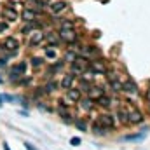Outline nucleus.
Listing matches in <instances>:
<instances>
[{
    "instance_id": "nucleus-19",
    "label": "nucleus",
    "mask_w": 150,
    "mask_h": 150,
    "mask_svg": "<svg viewBox=\"0 0 150 150\" xmlns=\"http://www.w3.org/2000/svg\"><path fill=\"white\" fill-rule=\"evenodd\" d=\"M79 101H80V100H79ZM80 108H82V110H86V112H87V110H91V108H93V100H91V98L82 100V101H80Z\"/></svg>"
},
{
    "instance_id": "nucleus-9",
    "label": "nucleus",
    "mask_w": 150,
    "mask_h": 150,
    "mask_svg": "<svg viewBox=\"0 0 150 150\" xmlns=\"http://www.w3.org/2000/svg\"><path fill=\"white\" fill-rule=\"evenodd\" d=\"M65 9H67V2H63V0H58V2L51 4V11H52L54 14H59V12H63Z\"/></svg>"
},
{
    "instance_id": "nucleus-6",
    "label": "nucleus",
    "mask_w": 150,
    "mask_h": 150,
    "mask_svg": "<svg viewBox=\"0 0 150 150\" xmlns=\"http://www.w3.org/2000/svg\"><path fill=\"white\" fill-rule=\"evenodd\" d=\"M25 70H26V63H18V65H14V67L11 68V77L16 80V79H18V74L23 75Z\"/></svg>"
},
{
    "instance_id": "nucleus-17",
    "label": "nucleus",
    "mask_w": 150,
    "mask_h": 150,
    "mask_svg": "<svg viewBox=\"0 0 150 150\" xmlns=\"http://www.w3.org/2000/svg\"><path fill=\"white\" fill-rule=\"evenodd\" d=\"M74 77L75 75H65V79L61 80V87H65V89H68V87H72V82H74Z\"/></svg>"
},
{
    "instance_id": "nucleus-35",
    "label": "nucleus",
    "mask_w": 150,
    "mask_h": 150,
    "mask_svg": "<svg viewBox=\"0 0 150 150\" xmlns=\"http://www.w3.org/2000/svg\"><path fill=\"white\" fill-rule=\"evenodd\" d=\"M4 150H11V147H9V143H7V142L4 143Z\"/></svg>"
},
{
    "instance_id": "nucleus-12",
    "label": "nucleus",
    "mask_w": 150,
    "mask_h": 150,
    "mask_svg": "<svg viewBox=\"0 0 150 150\" xmlns=\"http://www.w3.org/2000/svg\"><path fill=\"white\" fill-rule=\"evenodd\" d=\"M96 101H98V105L103 107V108H108V107L112 105V100H110L108 96H103V94H101L100 98H96Z\"/></svg>"
},
{
    "instance_id": "nucleus-20",
    "label": "nucleus",
    "mask_w": 150,
    "mask_h": 150,
    "mask_svg": "<svg viewBox=\"0 0 150 150\" xmlns=\"http://www.w3.org/2000/svg\"><path fill=\"white\" fill-rule=\"evenodd\" d=\"M58 110H59V115H61V117H65V119L68 120V117H70V113H68V108H67L65 105H61V103H59V107H58Z\"/></svg>"
},
{
    "instance_id": "nucleus-1",
    "label": "nucleus",
    "mask_w": 150,
    "mask_h": 150,
    "mask_svg": "<svg viewBox=\"0 0 150 150\" xmlns=\"http://www.w3.org/2000/svg\"><path fill=\"white\" fill-rule=\"evenodd\" d=\"M87 67H89V70H91L93 74H96V75H103L107 72V65H105L103 59H94V61H91Z\"/></svg>"
},
{
    "instance_id": "nucleus-16",
    "label": "nucleus",
    "mask_w": 150,
    "mask_h": 150,
    "mask_svg": "<svg viewBox=\"0 0 150 150\" xmlns=\"http://www.w3.org/2000/svg\"><path fill=\"white\" fill-rule=\"evenodd\" d=\"M93 131H94L96 134H105V133H107V127H105L103 124H100V122L96 120V122L93 124Z\"/></svg>"
},
{
    "instance_id": "nucleus-3",
    "label": "nucleus",
    "mask_w": 150,
    "mask_h": 150,
    "mask_svg": "<svg viewBox=\"0 0 150 150\" xmlns=\"http://www.w3.org/2000/svg\"><path fill=\"white\" fill-rule=\"evenodd\" d=\"M142 120H143V113L140 112L138 108L131 107L127 110V124H140Z\"/></svg>"
},
{
    "instance_id": "nucleus-27",
    "label": "nucleus",
    "mask_w": 150,
    "mask_h": 150,
    "mask_svg": "<svg viewBox=\"0 0 150 150\" xmlns=\"http://www.w3.org/2000/svg\"><path fill=\"white\" fill-rule=\"evenodd\" d=\"M35 26H38L37 23H30L28 26H25V28H23V33H28V32H30L32 28H35Z\"/></svg>"
},
{
    "instance_id": "nucleus-5",
    "label": "nucleus",
    "mask_w": 150,
    "mask_h": 150,
    "mask_svg": "<svg viewBox=\"0 0 150 150\" xmlns=\"http://www.w3.org/2000/svg\"><path fill=\"white\" fill-rule=\"evenodd\" d=\"M98 122L103 124L107 129L113 127V117L112 115H108V113H101V115H98Z\"/></svg>"
},
{
    "instance_id": "nucleus-10",
    "label": "nucleus",
    "mask_w": 150,
    "mask_h": 150,
    "mask_svg": "<svg viewBox=\"0 0 150 150\" xmlns=\"http://www.w3.org/2000/svg\"><path fill=\"white\" fill-rule=\"evenodd\" d=\"M67 98L70 100V101H79L80 100V89H70L68 87V93H67Z\"/></svg>"
},
{
    "instance_id": "nucleus-28",
    "label": "nucleus",
    "mask_w": 150,
    "mask_h": 150,
    "mask_svg": "<svg viewBox=\"0 0 150 150\" xmlns=\"http://www.w3.org/2000/svg\"><path fill=\"white\" fill-rule=\"evenodd\" d=\"M32 65H33L35 68L40 67V65H42V58H33V59H32Z\"/></svg>"
},
{
    "instance_id": "nucleus-11",
    "label": "nucleus",
    "mask_w": 150,
    "mask_h": 150,
    "mask_svg": "<svg viewBox=\"0 0 150 150\" xmlns=\"http://www.w3.org/2000/svg\"><path fill=\"white\" fill-rule=\"evenodd\" d=\"M42 40H44V33H42V32H35V33L30 37V45L35 47V45H38Z\"/></svg>"
},
{
    "instance_id": "nucleus-2",
    "label": "nucleus",
    "mask_w": 150,
    "mask_h": 150,
    "mask_svg": "<svg viewBox=\"0 0 150 150\" xmlns=\"http://www.w3.org/2000/svg\"><path fill=\"white\" fill-rule=\"evenodd\" d=\"M87 61L84 59V58H75L74 61H72V72H74L75 75H80L86 72V68H87Z\"/></svg>"
},
{
    "instance_id": "nucleus-29",
    "label": "nucleus",
    "mask_w": 150,
    "mask_h": 150,
    "mask_svg": "<svg viewBox=\"0 0 150 150\" xmlns=\"http://www.w3.org/2000/svg\"><path fill=\"white\" fill-rule=\"evenodd\" d=\"M70 145L79 147V145H80V138H72V140H70Z\"/></svg>"
},
{
    "instance_id": "nucleus-18",
    "label": "nucleus",
    "mask_w": 150,
    "mask_h": 150,
    "mask_svg": "<svg viewBox=\"0 0 150 150\" xmlns=\"http://www.w3.org/2000/svg\"><path fill=\"white\" fill-rule=\"evenodd\" d=\"M103 94V87H100V86H96V87H93L91 89V93H89V98L93 100V98H100Z\"/></svg>"
},
{
    "instance_id": "nucleus-15",
    "label": "nucleus",
    "mask_w": 150,
    "mask_h": 150,
    "mask_svg": "<svg viewBox=\"0 0 150 150\" xmlns=\"http://www.w3.org/2000/svg\"><path fill=\"white\" fill-rule=\"evenodd\" d=\"M37 14H40L38 11H32V9H25V11H23V19H25V21H32V18H35Z\"/></svg>"
},
{
    "instance_id": "nucleus-22",
    "label": "nucleus",
    "mask_w": 150,
    "mask_h": 150,
    "mask_svg": "<svg viewBox=\"0 0 150 150\" xmlns=\"http://www.w3.org/2000/svg\"><path fill=\"white\" fill-rule=\"evenodd\" d=\"M54 87H56V84H54V82H49V84L44 87V93H52V91H54Z\"/></svg>"
},
{
    "instance_id": "nucleus-32",
    "label": "nucleus",
    "mask_w": 150,
    "mask_h": 150,
    "mask_svg": "<svg viewBox=\"0 0 150 150\" xmlns=\"http://www.w3.org/2000/svg\"><path fill=\"white\" fill-rule=\"evenodd\" d=\"M61 28H74V23L67 21V23H63V25H61Z\"/></svg>"
},
{
    "instance_id": "nucleus-37",
    "label": "nucleus",
    "mask_w": 150,
    "mask_h": 150,
    "mask_svg": "<svg viewBox=\"0 0 150 150\" xmlns=\"http://www.w3.org/2000/svg\"><path fill=\"white\" fill-rule=\"evenodd\" d=\"M2 101H4V98H2V96H0V108H2V105H4V103H2Z\"/></svg>"
},
{
    "instance_id": "nucleus-7",
    "label": "nucleus",
    "mask_w": 150,
    "mask_h": 150,
    "mask_svg": "<svg viewBox=\"0 0 150 150\" xmlns=\"http://www.w3.org/2000/svg\"><path fill=\"white\" fill-rule=\"evenodd\" d=\"M120 91H126L127 94H136V93H138V87H136V84H134V82L127 80V82H124V84H122V89H120Z\"/></svg>"
},
{
    "instance_id": "nucleus-31",
    "label": "nucleus",
    "mask_w": 150,
    "mask_h": 150,
    "mask_svg": "<svg viewBox=\"0 0 150 150\" xmlns=\"http://www.w3.org/2000/svg\"><path fill=\"white\" fill-rule=\"evenodd\" d=\"M5 30H7V23H5V21H0V33L5 32Z\"/></svg>"
},
{
    "instance_id": "nucleus-30",
    "label": "nucleus",
    "mask_w": 150,
    "mask_h": 150,
    "mask_svg": "<svg viewBox=\"0 0 150 150\" xmlns=\"http://www.w3.org/2000/svg\"><path fill=\"white\" fill-rule=\"evenodd\" d=\"M94 51H96V49H94L93 45H87V47L84 49V52H86V54H91V52H94Z\"/></svg>"
},
{
    "instance_id": "nucleus-26",
    "label": "nucleus",
    "mask_w": 150,
    "mask_h": 150,
    "mask_svg": "<svg viewBox=\"0 0 150 150\" xmlns=\"http://www.w3.org/2000/svg\"><path fill=\"white\" fill-rule=\"evenodd\" d=\"M45 54H47V58H51V59H54V58H56V51H54V49H47V51H45Z\"/></svg>"
},
{
    "instance_id": "nucleus-25",
    "label": "nucleus",
    "mask_w": 150,
    "mask_h": 150,
    "mask_svg": "<svg viewBox=\"0 0 150 150\" xmlns=\"http://www.w3.org/2000/svg\"><path fill=\"white\" fill-rule=\"evenodd\" d=\"M65 59H67V61H74V59H75V52H74V51H68V52H67V56H65Z\"/></svg>"
},
{
    "instance_id": "nucleus-23",
    "label": "nucleus",
    "mask_w": 150,
    "mask_h": 150,
    "mask_svg": "<svg viewBox=\"0 0 150 150\" xmlns=\"http://www.w3.org/2000/svg\"><path fill=\"white\" fill-rule=\"evenodd\" d=\"M75 126H77L80 131H86V129H87V126H86V122H84V120H75Z\"/></svg>"
},
{
    "instance_id": "nucleus-33",
    "label": "nucleus",
    "mask_w": 150,
    "mask_h": 150,
    "mask_svg": "<svg viewBox=\"0 0 150 150\" xmlns=\"http://www.w3.org/2000/svg\"><path fill=\"white\" fill-rule=\"evenodd\" d=\"M25 149H26V150H37L32 143H30V142H26V143H25Z\"/></svg>"
},
{
    "instance_id": "nucleus-8",
    "label": "nucleus",
    "mask_w": 150,
    "mask_h": 150,
    "mask_svg": "<svg viewBox=\"0 0 150 150\" xmlns=\"http://www.w3.org/2000/svg\"><path fill=\"white\" fill-rule=\"evenodd\" d=\"M4 47H5V49H9V51H18V49H19V42H18L16 38L9 37V38H5Z\"/></svg>"
},
{
    "instance_id": "nucleus-4",
    "label": "nucleus",
    "mask_w": 150,
    "mask_h": 150,
    "mask_svg": "<svg viewBox=\"0 0 150 150\" xmlns=\"http://www.w3.org/2000/svg\"><path fill=\"white\" fill-rule=\"evenodd\" d=\"M59 38H63V40H67V42H74L75 38H77V33H75L74 28H61Z\"/></svg>"
},
{
    "instance_id": "nucleus-24",
    "label": "nucleus",
    "mask_w": 150,
    "mask_h": 150,
    "mask_svg": "<svg viewBox=\"0 0 150 150\" xmlns=\"http://www.w3.org/2000/svg\"><path fill=\"white\" fill-rule=\"evenodd\" d=\"M112 87H113V91L117 93V91H120V89H122V84H120V82H117V80H112Z\"/></svg>"
},
{
    "instance_id": "nucleus-14",
    "label": "nucleus",
    "mask_w": 150,
    "mask_h": 150,
    "mask_svg": "<svg viewBox=\"0 0 150 150\" xmlns=\"http://www.w3.org/2000/svg\"><path fill=\"white\" fill-rule=\"evenodd\" d=\"M145 131H147V129H143L140 134H127L124 140H126V142H140V140H143V138H145Z\"/></svg>"
},
{
    "instance_id": "nucleus-34",
    "label": "nucleus",
    "mask_w": 150,
    "mask_h": 150,
    "mask_svg": "<svg viewBox=\"0 0 150 150\" xmlns=\"http://www.w3.org/2000/svg\"><path fill=\"white\" fill-rule=\"evenodd\" d=\"M5 65H7V59H4V58H0V68H2V67H5Z\"/></svg>"
},
{
    "instance_id": "nucleus-21",
    "label": "nucleus",
    "mask_w": 150,
    "mask_h": 150,
    "mask_svg": "<svg viewBox=\"0 0 150 150\" xmlns=\"http://www.w3.org/2000/svg\"><path fill=\"white\" fill-rule=\"evenodd\" d=\"M47 42H49L51 45H58V37H56L54 33H47Z\"/></svg>"
},
{
    "instance_id": "nucleus-13",
    "label": "nucleus",
    "mask_w": 150,
    "mask_h": 150,
    "mask_svg": "<svg viewBox=\"0 0 150 150\" xmlns=\"http://www.w3.org/2000/svg\"><path fill=\"white\" fill-rule=\"evenodd\" d=\"M4 16H5V18H9V19H12V21H16V19H18V12H16L12 7H5V9H4Z\"/></svg>"
},
{
    "instance_id": "nucleus-36",
    "label": "nucleus",
    "mask_w": 150,
    "mask_h": 150,
    "mask_svg": "<svg viewBox=\"0 0 150 150\" xmlns=\"http://www.w3.org/2000/svg\"><path fill=\"white\" fill-rule=\"evenodd\" d=\"M145 98L149 100V103H150V89H149V91H147V94H145Z\"/></svg>"
}]
</instances>
